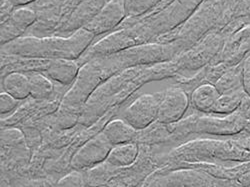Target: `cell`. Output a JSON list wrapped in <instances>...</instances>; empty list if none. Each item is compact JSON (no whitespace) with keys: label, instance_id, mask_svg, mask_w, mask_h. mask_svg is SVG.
I'll use <instances>...</instances> for the list:
<instances>
[{"label":"cell","instance_id":"4fadbf2b","mask_svg":"<svg viewBox=\"0 0 250 187\" xmlns=\"http://www.w3.org/2000/svg\"><path fill=\"white\" fill-rule=\"evenodd\" d=\"M137 155L138 146L135 143H123L114 145L106 161L114 167H125V166L131 165L136 160Z\"/></svg>","mask_w":250,"mask_h":187},{"label":"cell","instance_id":"277c9868","mask_svg":"<svg viewBox=\"0 0 250 187\" xmlns=\"http://www.w3.org/2000/svg\"><path fill=\"white\" fill-rule=\"evenodd\" d=\"M113 145L102 132L85 142L74 154L71 165L75 169H84L107 159Z\"/></svg>","mask_w":250,"mask_h":187},{"label":"cell","instance_id":"52a82bcc","mask_svg":"<svg viewBox=\"0 0 250 187\" xmlns=\"http://www.w3.org/2000/svg\"><path fill=\"white\" fill-rule=\"evenodd\" d=\"M36 18L37 14L31 8L25 6L15 8L8 18L1 22V29H0L1 45L8 44L21 37L25 30L36 21Z\"/></svg>","mask_w":250,"mask_h":187},{"label":"cell","instance_id":"9a60e30c","mask_svg":"<svg viewBox=\"0 0 250 187\" xmlns=\"http://www.w3.org/2000/svg\"><path fill=\"white\" fill-rule=\"evenodd\" d=\"M245 94L246 93L244 89L235 92L220 94L211 110V113L217 115H229L234 113L237 111L241 100Z\"/></svg>","mask_w":250,"mask_h":187},{"label":"cell","instance_id":"7a4b0ae2","mask_svg":"<svg viewBox=\"0 0 250 187\" xmlns=\"http://www.w3.org/2000/svg\"><path fill=\"white\" fill-rule=\"evenodd\" d=\"M249 127L250 121L242 118L237 111L223 117H195L186 123L188 131L214 135H238Z\"/></svg>","mask_w":250,"mask_h":187},{"label":"cell","instance_id":"7c38bea8","mask_svg":"<svg viewBox=\"0 0 250 187\" xmlns=\"http://www.w3.org/2000/svg\"><path fill=\"white\" fill-rule=\"evenodd\" d=\"M5 92L16 98L23 100L30 96L29 77L21 72H11L7 74L2 81Z\"/></svg>","mask_w":250,"mask_h":187},{"label":"cell","instance_id":"3957f363","mask_svg":"<svg viewBox=\"0 0 250 187\" xmlns=\"http://www.w3.org/2000/svg\"><path fill=\"white\" fill-rule=\"evenodd\" d=\"M159 94H142L131 102L126 107L123 118L136 130H142L148 127L151 123L157 120L159 103L161 100Z\"/></svg>","mask_w":250,"mask_h":187},{"label":"cell","instance_id":"5bb4252c","mask_svg":"<svg viewBox=\"0 0 250 187\" xmlns=\"http://www.w3.org/2000/svg\"><path fill=\"white\" fill-rule=\"evenodd\" d=\"M241 64L228 68L214 82V86L220 94L235 92L243 89Z\"/></svg>","mask_w":250,"mask_h":187},{"label":"cell","instance_id":"7402d4cb","mask_svg":"<svg viewBox=\"0 0 250 187\" xmlns=\"http://www.w3.org/2000/svg\"><path fill=\"white\" fill-rule=\"evenodd\" d=\"M237 112L240 114L242 118H244L247 121H250V96L248 94H245L244 97L242 98Z\"/></svg>","mask_w":250,"mask_h":187},{"label":"cell","instance_id":"8992f818","mask_svg":"<svg viewBox=\"0 0 250 187\" xmlns=\"http://www.w3.org/2000/svg\"><path fill=\"white\" fill-rule=\"evenodd\" d=\"M126 13V0H110L83 27L94 35L105 33L116 27Z\"/></svg>","mask_w":250,"mask_h":187},{"label":"cell","instance_id":"ffe728a7","mask_svg":"<svg viewBox=\"0 0 250 187\" xmlns=\"http://www.w3.org/2000/svg\"><path fill=\"white\" fill-rule=\"evenodd\" d=\"M83 184H84V179L82 175L74 171L62 178L58 182L57 187H83Z\"/></svg>","mask_w":250,"mask_h":187},{"label":"cell","instance_id":"2e32d148","mask_svg":"<svg viewBox=\"0 0 250 187\" xmlns=\"http://www.w3.org/2000/svg\"><path fill=\"white\" fill-rule=\"evenodd\" d=\"M28 77L31 97L34 99H46L53 94L54 86L49 78L40 73H31Z\"/></svg>","mask_w":250,"mask_h":187},{"label":"cell","instance_id":"e0dca14e","mask_svg":"<svg viewBox=\"0 0 250 187\" xmlns=\"http://www.w3.org/2000/svg\"><path fill=\"white\" fill-rule=\"evenodd\" d=\"M96 166L97 167L90 170L88 176H86V183L88 182V185L91 187H97L106 183V181L110 177L109 174L112 173L111 169L114 168V166L109 164L107 161L106 163L99 164Z\"/></svg>","mask_w":250,"mask_h":187},{"label":"cell","instance_id":"603a6c76","mask_svg":"<svg viewBox=\"0 0 250 187\" xmlns=\"http://www.w3.org/2000/svg\"><path fill=\"white\" fill-rule=\"evenodd\" d=\"M1 1H5L13 9H15L18 7H24L25 5L36 1V0H1Z\"/></svg>","mask_w":250,"mask_h":187},{"label":"cell","instance_id":"30bf717a","mask_svg":"<svg viewBox=\"0 0 250 187\" xmlns=\"http://www.w3.org/2000/svg\"><path fill=\"white\" fill-rule=\"evenodd\" d=\"M102 133L114 146L118 144L132 142L136 137L137 130L124 119H114L106 124Z\"/></svg>","mask_w":250,"mask_h":187},{"label":"cell","instance_id":"d6986e66","mask_svg":"<svg viewBox=\"0 0 250 187\" xmlns=\"http://www.w3.org/2000/svg\"><path fill=\"white\" fill-rule=\"evenodd\" d=\"M18 101L5 91L0 93V113L6 114L14 110L18 105Z\"/></svg>","mask_w":250,"mask_h":187},{"label":"cell","instance_id":"5b68a950","mask_svg":"<svg viewBox=\"0 0 250 187\" xmlns=\"http://www.w3.org/2000/svg\"><path fill=\"white\" fill-rule=\"evenodd\" d=\"M188 106L189 97L183 88H169L162 93L157 121L162 124L176 123L181 120Z\"/></svg>","mask_w":250,"mask_h":187},{"label":"cell","instance_id":"6da1fadb","mask_svg":"<svg viewBox=\"0 0 250 187\" xmlns=\"http://www.w3.org/2000/svg\"><path fill=\"white\" fill-rule=\"evenodd\" d=\"M94 36L82 27L68 37H20L3 45L2 50L10 55L23 57L74 60L85 51Z\"/></svg>","mask_w":250,"mask_h":187},{"label":"cell","instance_id":"9c48e42d","mask_svg":"<svg viewBox=\"0 0 250 187\" xmlns=\"http://www.w3.org/2000/svg\"><path fill=\"white\" fill-rule=\"evenodd\" d=\"M49 78L63 85H69L77 77L79 72L78 64L73 59L59 58L52 59L47 66Z\"/></svg>","mask_w":250,"mask_h":187},{"label":"cell","instance_id":"8fae6325","mask_svg":"<svg viewBox=\"0 0 250 187\" xmlns=\"http://www.w3.org/2000/svg\"><path fill=\"white\" fill-rule=\"evenodd\" d=\"M220 93L212 83H203L194 88L191 93L193 107L204 113L211 112Z\"/></svg>","mask_w":250,"mask_h":187},{"label":"cell","instance_id":"ac0fdd59","mask_svg":"<svg viewBox=\"0 0 250 187\" xmlns=\"http://www.w3.org/2000/svg\"><path fill=\"white\" fill-rule=\"evenodd\" d=\"M2 144L7 146H23L25 144V137L21 130L18 128H8L1 132Z\"/></svg>","mask_w":250,"mask_h":187},{"label":"cell","instance_id":"ba28073f","mask_svg":"<svg viewBox=\"0 0 250 187\" xmlns=\"http://www.w3.org/2000/svg\"><path fill=\"white\" fill-rule=\"evenodd\" d=\"M250 54V23H246L235 30L224 46L222 58L224 64L233 67L241 64Z\"/></svg>","mask_w":250,"mask_h":187},{"label":"cell","instance_id":"44dd1931","mask_svg":"<svg viewBox=\"0 0 250 187\" xmlns=\"http://www.w3.org/2000/svg\"><path fill=\"white\" fill-rule=\"evenodd\" d=\"M241 68H242V86L245 93L250 96V54L243 60Z\"/></svg>","mask_w":250,"mask_h":187}]
</instances>
